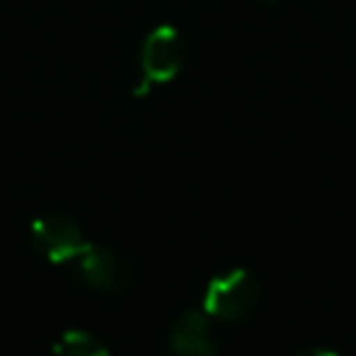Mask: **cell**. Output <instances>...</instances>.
Returning a JSON list of instances; mask_svg holds the SVG:
<instances>
[{
    "instance_id": "6da1fadb",
    "label": "cell",
    "mask_w": 356,
    "mask_h": 356,
    "mask_svg": "<svg viewBox=\"0 0 356 356\" xmlns=\"http://www.w3.org/2000/svg\"><path fill=\"white\" fill-rule=\"evenodd\" d=\"M186 64V42L181 32L173 25H159L144 37L142 51H139V79L134 95L144 98L154 86L171 83Z\"/></svg>"
},
{
    "instance_id": "7a4b0ae2",
    "label": "cell",
    "mask_w": 356,
    "mask_h": 356,
    "mask_svg": "<svg viewBox=\"0 0 356 356\" xmlns=\"http://www.w3.org/2000/svg\"><path fill=\"white\" fill-rule=\"evenodd\" d=\"M259 283L247 268H229L208 281L200 310L220 322H242L257 310Z\"/></svg>"
},
{
    "instance_id": "3957f363",
    "label": "cell",
    "mask_w": 356,
    "mask_h": 356,
    "mask_svg": "<svg viewBox=\"0 0 356 356\" xmlns=\"http://www.w3.org/2000/svg\"><path fill=\"white\" fill-rule=\"evenodd\" d=\"M27 239L32 249L54 266H71L90 244L81 225L66 213H44L35 218L27 227Z\"/></svg>"
},
{
    "instance_id": "277c9868",
    "label": "cell",
    "mask_w": 356,
    "mask_h": 356,
    "mask_svg": "<svg viewBox=\"0 0 356 356\" xmlns=\"http://www.w3.org/2000/svg\"><path fill=\"white\" fill-rule=\"evenodd\" d=\"M71 271H74V278L83 288L95 293H105V296L120 293L122 288H127L129 278H132V268H129V264L118 252L93 242L71 264Z\"/></svg>"
},
{
    "instance_id": "5b68a950",
    "label": "cell",
    "mask_w": 356,
    "mask_h": 356,
    "mask_svg": "<svg viewBox=\"0 0 356 356\" xmlns=\"http://www.w3.org/2000/svg\"><path fill=\"white\" fill-rule=\"evenodd\" d=\"M213 317L200 307L186 310L173 320L166 337V349L171 356H218L220 346L215 339Z\"/></svg>"
},
{
    "instance_id": "8992f818",
    "label": "cell",
    "mask_w": 356,
    "mask_h": 356,
    "mask_svg": "<svg viewBox=\"0 0 356 356\" xmlns=\"http://www.w3.org/2000/svg\"><path fill=\"white\" fill-rule=\"evenodd\" d=\"M54 356H113L105 341H100L93 332L71 327L56 339Z\"/></svg>"
},
{
    "instance_id": "52a82bcc",
    "label": "cell",
    "mask_w": 356,
    "mask_h": 356,
    "mask_svg": "<svg viewBox=\"0 0 356 356\" xmlns=\"http://www.w3.org/2000/svg\"><path fill=\"white\" fill-rule=\"evenodd\" d=\"M296 356H341V354L330 349V346H310V349L300 351V354H296Z\"/></svg>"
}]
</instances>
